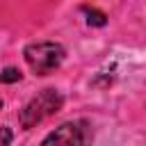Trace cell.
I'll return each instance as SVG.
<instances>
[{"instance_id": "cell-1", "label": "cell", "mask_w": 146, "mask_h": 146, "mask_svg": "<svg viewBox=\"0 0 146 146\" xmlns=\"http://www.w3.org/2000/svg\"><path fill=\"white\" fill-rule=\"evenodd\" d=\"M62 105H64V98H62V94H59L57 89H43V91H39L32 100L25 103V107H23L21 114H18V121H21V125H23L25 130H30V128H34L36 123H41L43 119H48V116H52L55 112H59Z\"/></svg>"}, {"instance_id": "cell-2", "label": "cell", "mask_w": 146, "mask_h": 146, "mask_svg": "<svg viewBox=\"0 0 146 146\" xmlns=\"http://www.w3.org/2000/svg\"><path fill=\"white\" fill-rule=\"evenodd\" d=\"M25 62L27 66L36 73V75H48L55 68H59V64L64 62V48L55 41H39V43H30L25 50Z\"/></svg>"}, {"instance_id": "cell-3", "label": "cell", "mask_w": 146, "mask_h": 146, "mask_svg": "<svg viewBox=\"0 0 146 146\" xmlns=\"http://www.w3.org/2000/svg\"><path fill=\"white\" fill-rule=\"evenodd\" d=\"M89 141V130L82 121H68L62 123L59 128H55L43 141L41 146H84Z\"/></svg>"}, {"instance_id": "cell-4", "label": "cell", "mask_w": 146, "mask_h": 146, "mask_svg": "<svg viewBox=\"0 0 146 146\" xmlns=\"http://www.w3.org/2000/svg\"><path fill=\"white\" fill-rule=\"evenodd\" d=\"M82 11L87 14V23L94 25V27H103L107 23V16L103 11H98V9H94V7H82Z\"/></svg>"}, {"instance_id": "cell-5", "label": "cell", "mask_w": 146, "mask_h": 146, "mask_svg": "<svg viewBox=\"0 0 146 146\" xmlns=\"http://www.w3.org/2000/svg\"><path fill=\"white\" fill-rule=\"evenodd\" d=\"M16 80H21V73L16 68H5L0 73V82H16Z\"/></svg>"}, {"instance_id": "cell-6", "label": "cell", "mask_w": 146, "mask_h": 146, "mask_svg": "<svg viewBox=\"0 0 146 146\" xmlns=\"http://www.w3.org/2000/svg\"><path fill=\"white\" fill-rule=\"evenodd\" d=\"M11 144V130L7 125H0V146H9Z\"/></svg>"}, {"instance_id": "cell-7", "label": "cell", "mask_w": 146, "mask_h": 146, "mask_svg": "<svg viewBox=\"0 0 146 146\" xmlns=\"http://www.w3.org/2000/svg\"><path fill=\"white\" fill-rule=\"evenodd\" d=\"M0 107H2V98H0Z\"/></svg>"}]
</instances>
